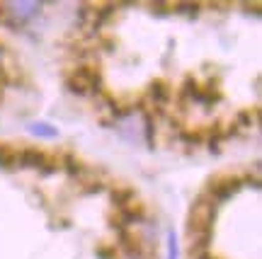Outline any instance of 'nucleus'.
<instances>
[{
	"mask_svg": "<svg viewBox=\"0 0 262 259\" xmlns=\"http://www.w3.org/2000/svg\"><path fill=\"white\" fill-rule=\"evenodd\" d=\"M211 221H214V206H211V201L196 199L192 211H189V221H187L189 238H194V235H209Z\"/></svg>",
	"mask_w": 262,
	"mask_h": 259,
	"instance_id": "f257e3e1",
	"label": "nucleus"
},
{
	"mask_svg": "<svg viewBox=\"0 0 262 259\" xmlns=\"http://www.w3.org/2000/svg\"><path fill=\"white\" fill-rule=\"evenodd\" d=\"M241 179L238 177H224V179H211V184H209V196L214 199L216 204H221L226 199H231V196L241 189Z\"/></svg>",
	"mask_w": 262,
	"mask_h": 259,
	"instance_id": "f03ea898",
	"label": "nucleus"
},
{
	"mask_svg": "<svg viewBox=\"0 0 262 259\" xmlns=\"http://www.w3.org/2000/svg\"><path fill=\"white\" fill-rule=\"evenodd\" d=\"M143 221V208L141 206H126V208H122L119 211V216L117 218H112V225H117V230H126V228H131V225H136V223Z\"/></svg>",
	"mask_w": 262,
	"mask_h": 259,
	"instance_id": "7ed1b4c3",
	"label": "nucleus"
},
{
	"mask_svg": "<svg viewBox=\"0 0 262 259\" xmlns=\"http://www.w3.org/2000/svg\"><path fill=\"white\" fill-rule=\"evenodd\" d=\"M73 78L78 80H83L90 90H100V85H102V78H100V70L95 68V65H78L73 70Z\"/></svg>",
	"mask_w": 262,
	"mask_h": 259,
	"instance_id": "20e7f679",
	"label": "nucleus"
},
{
	"mask_svg": "<svg viewBox=\"0 0 262 259\" xmlns=\"http://www.w3.org/2000/svg\"><path fill=\"white\" fill-rule=\"evenodd\" d=\"M15 162H19L22 167H37L39 170V167L47 162V155L37 148H25V150H19V153H15Z\"/></svg>",
	"mask_w": 262,
	"mask_h": 259,
	"instance_id": "39448f33",
	"label": "nucleus"
},
{
	"mask_svg": "<svg viewBox=\"0 0 262 259\" xmlns=\"http://www.w3.org/2000/svg\"><path fill=\"white\" fill-rule=\"evenodd\" d=\"M10 10L17 19H32L39 15L41 10V3H34V0H25V3H10Z\"/></svg>",
	"mask_w": 262,
	"mask_h": 259,
	"instance_id": "423d86ee",
	"label": "nucleus"
},
{
	"mask_svg": "<svg viewBox=\"0 0 262 259\" xmlns=\"http://www.w3.org/2000/svg\"><path fill=\"white\" fill-rule=\"evenodd\" d=\"M148 92L150 97H153V104H158V107H165V104L170 102V87L165 83H160V80H153L148 87Z\"/></svg>",
	"mask_w": 262,
	"mask_h": 259,
	"instance_id": "0eeeda50",
	"label": "nucleus"
},
{
	"mask_svg": "<svg viewBox=\"0 0 262 259\" xmlns=\"http://www.w3.org/2000/svg\"><path fill=\"white\" fill-rule=\"evenodd\" d=\"M134 189H129V186H117V189H112V204L119 206V211L122 208H126V206H134Z\"/></svg>",
	"mask_w": 262,
	"mask_h": 259,
	"instance_id": "6e6552de",
	"label": "nucleus"
},
{
	"mask_svg": "<svg viewBox=\"0 0 262 259\" xmlns=\"http://www.w3.org/2000/svg\"><path fill=\"white\" fill-rule=\"evenodd\" d=\"M206 247H209V235H194V238H189V254L194 259L204 257Z\"/></svg>",
	"mask_w": 262,
	"mask_h": 259,
	"instance_id": "1a4fd4ad",
	"label": "nucleus"
},
{
	"mask_svg": "<svg viewBox=\"0 0 262 259\" xmlns=\"http://www.w3.org/2000/svg\"><path fill=\"white\" fill-rule=\"evenodd\" d=\"M29 133H34V136H41V138H56L58 131L54 129V126H49V124H41V121H37V124H29Z\"/></svg>",
	"mask_w": 262,
	"mask_h": 259,
	"instance_id": "9d476101",
	"label": "nucleus"
},
{
	"mask_svg": "<svg viewBox=\"0 0 262 259\" xmlns=\"http://www.w3.org/2000/svg\"><path fill=\"white\" fill-rule=\"evenodd\" d=\"M114 12V5H102V8H97V12H95L93 17V29H100L104 25V19L110 17Z\"/></svg>",
	"mask_w": 262,
	"mask_h": 259,
	"instance_id": "9b49d317",
	"label": "nucleus"
},
{
	"mask_svg": "<svg viewBox=\"0 0 262 259\" xmlns=\"http://www.w3.org/2000/svg\"><path fill=\"white\" fill-rule=\"evenodd\" d=\"M61 165L66 167V172H68V175H80V172H83L80 162H78L73 155H63V162H61Z\"/></svg>",
	"mask_w": 262,
	"mask_h": 259,
	"instance_id": "f8f14e48",
	"label": "nucleus"
},
{
	"mask_svg": "<svg viewBox=\"0 0 262 259\" xmlns=\"http://www.w3.org/2000/svg\"><path fill=\"white\" fill-rule=\"evenodd\" d=\"M68 90H71V92H75V95H88V92H90V87H88L83 80L73 78V75L68 78Z\"/></svg>",
	"mask_w": 262,
	"mask_h": 259,
	"instance_id": "ddd939ff",
	"label": "nucleus"
},
{
	"mask_svg": "<svg viewBox=\"0 0 262 259\" xmlns=\"http://www.w3.org/2000/svg\"><path fill=\"white\" fill-rule=\"evenodd\" d=\"M168 259H180V247H178V238L175 232H168Z\"/></svg>",
	"mask_w": 262,
	"mask_h": 259,
	"instance_id": "4468645a",
	"label": "nucleus"
},
{
	"mask_svg": "<svg viewBox=\"0 0 262 259\" xmlns=\"http://www.w3.org/2000/svg\"><path fill=\"white\" fill-rule=\"evenodd\" d=\"M15 162V153L8 146H0V167H8Z\"/></svg>",
	"mask_w": 262,
	"mask_h": 259,
	"instance_id": "2eb2a0df",
	"label": "nucleus"
},
{
	"mask_svg": "<svg viewBox=\"0 0 262 259\" xmlns=\"http://www.w3.org/2000/svg\"><path fill=\"white\" fill-rule=\"evenodd\" d=\"M250 121H253V116H250V111L248 109L241 111V114L235 116V124H238V126H250Z\"/></svg>",
	"mask_w": 262,
	"mask_h": 259,
	"instance_id": "dca6fc26",
	"label": "nucleus"
},
{
	"mask_svg": "<svg viewBox=\"0 0 262 259\" xmlns=\"http://www.w3.org/2000/svg\"><path fill=\"white\" fill-rule=\"evenodd\" d=\"M97 254H100L102 259H114V257H117L114 247H97Z\"/></svg>",
	"mask_w": 262,
	"mask_h": 259,
	"instance_id": "f3484780",
	"label": "nucleus"
},
{
	"mask_svg": "<svg viewBox=\"0 0 262 259\" xmlns=\"http://www.w3.org/2000/svg\"><path fill=\"white\" fill-rule=\"evenodd\" d=\"M178 10L180 12H192V15H194L196 10H199V5H196V3H192V5H189V3H182V5H178Z\"/></svg>",
	"mask_w": 262,
	"mask_h": 259,
	"instance_id": "a211bd4d",
	"label": "nucleus"
},
{
	"mask_svg": "<svg viewBox=\"0 0 262 259\" xmlns=\"http://www.w3.org/2000/svg\"><path fill=\"white\" fill-rule=\"evenodd\" d=\"M182 140H187L189 146H196V143L202 140V136H199V133H185V136H182Z\"/></svg>",
	"mask_w": 262,
	"mask_h": 259,
	"instance_id": "6ab92c4d",
	"label": "nucleus"
},
{
	"mask_svg": "<svg viewBox=\"0 0 262 259\" xmlns=\"http://www.w3.org/2000/svg\"><path fill=\"white\" fill-rule=\"evenodd\" d=\"M126 259H141V254H139V252H134V254H129Z\"/></svg>",
	"mask_w": 262,
	"mask_h": 259,
	"instance_id": "aec40b11",
	"label": "nucleus"
},
{
	"mask_svg": "<svg viewBox=\"0 0 262 259\" xmlns=\"http://www.w3.org/2000/svg\"><path fill=\"white\" fill-rule=\"evenodd\" d=\"M202 259H209V257H202Z\"/></svg>",
	"mask_w": 262,
	"mask_h": 259,
	"instance_id": "412c9836",
	"label": "nucleus"
}]
</instances>
